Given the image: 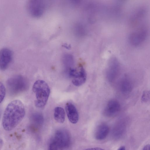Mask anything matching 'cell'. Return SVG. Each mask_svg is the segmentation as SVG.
Returning a JSON list of instances; mask_svg holds the SVG:
<instances>
[{
    "instance_id": "obj_9",
    "label": "cell",
    "mask_w": 150,
    "mask_h": 150,
    "mask_svg": "<svg viewBox=\"0 0 150 150\" xmlns=\"http://www.w3.org/2000/svg\"><path fill=\"white\" fill-rule=\"evenodd\" d=\"M119 69V64L115 59L110 62L108 68L106 75L107 79L110 82L113 81L117 76Z\"/></svg>"
},
{
    "instance_id": "obj_18",
    "label": "cell",
    "mask_w": 150,
    "mask_h": 150,
    "mask_svg": "<svg viewBox=\"0 0 150 150\" xmlns=\"http://www.w3.org/2000/svg\"><path fill=\"white\" fill-rule=\"evenodd\" d=\"M150 145L149 144H147L144 147L143 150H150Z\"/></svg>"
},
{
    "instance_id": "obj_3",
    "label": "cell",
    "mask_w": 150,
    "mask_h": 150,
    "mask_svg": "<svg viewBox=\"0 0 150 150\" xmlns=\"http://www.w3.org/2000/svg\"><path fill=\"white\" fill-rule=\"evenodd\" d=\"M7 87L9 94L15 96L25 91L28 88V83L23 76L17 75L9 78L6 82Z\"/></svg>"
},
{
    "instance_id": "obj_7",
    "label": "cell",
    "mask_w": 150,
    "mask_h": 150,
    "mask_svg": "<svg viewBox=\"0 0 150 150\" xmlns=\"http://www.w3.org/2000/svg\"><path fill=\"white\" fill-rule=\"evenodd\" d=\"M11 50L7 48H4L0 50V69H6L11 63L13 57Z\"/></svg>"
},
{
    "instance_id": "obj_6",
    "label": "cell",
    "mask_w": 150,
    "mask_h": 150,
    "mask_svg": "<svg viewBox=\"0 0 150 150\" xmlns=\"http://www.w3.org/2000/svg\"><path fill=\"white\" fill-rule=\"evenodd\" d=\"M27 8L30 14L34 17H38L42 14L45 6L44 4L39 1L30 0L27 3Z\"/></svg>"
},
{
    "instance_id": "obj_8",
    "label": "cell",
    "mask_w": 150,
    "mask_h": 150,
    "mask_svg": "<svg viewBox=\"0 0 150 150\" xmlns=\"http://www.w3.org/2000/svg\"><path fill=\"white\" fill-rule=\"evenodd\" d=\"M120 108V104L118 101L115 100H111L108 103L103 113L106 116L113 117L118 113Z\"/></svg>"
},
{
    "instance_id": "obj_19",
    "label": "cell",
    "mask_w": 150,
    "mask_h": 150,
    "mask_svg": "<svg viewBox=\"0 0 150 150\" xmlns=\"http://www.w3.org/2000/svg\"><path fill=\"white\" fill-rule=\"evenodd\" d=\"M117 150H125V147L124 146H121Z\"/></svg>"
},
{
    "instance_id": "obj_10",
    "label": "cell",
    "mask_w": 150,
    "mask_h": 150,
    "mask_svg": "<svg viewBox=\"0 0 150 150\" xmlns=\"http://www.w3.org/2000/svg\"><path fill=\"white\" fill-rule=\"evenodd\" d=\"M65 110L69 121L74 124L77 123L79 119V115L74 105L70 102L67 103L65 105Z\"/></svg>"
},
{
    "instance_id": "obj_12",
    "label": "cell",
    "mask_w": 150,
    "mask_h": 150,
    "mask_svg": "<svg viewBox=\"0 0 150 150\" xmlns=\"http://www.w3.org/2000/svg\"><path fill=\"white\" fill-rule=\"evenodd\" d=\"M54 118L58 122L63 123L65 119V112L63 108L60 107H56L54 111Z\"/></svg>"
},
{
    "instance_id": "obj_16",
    "label": "cell",
    "mask_w": 150,
    "mask_h": 150,
    "mask_svg": "<svg viewBox=\"0 0 150 150\" xmlns=\"http://www.w3.org/2000/svg\"><path fill=\"white\" fill-rule=\"evenodd\" d=\"M58 148L53 142L50 143L49 146V150H58Z\"/></svg>"
},
{
    "instance_id": "obj_1",
    "label": "cell",
    "mask_w": 150,
    "mask_h": 150,
    "mask_svg": "<svg viewBox=\"0 0 150 150\" xmlns=\"http://www.w3.org/2000/svg\"><path fill=\"white\" fill-rule=\"evenodd\" d=\"M25 113V106L19 100H16L7 106L4 113L2 125L4 130L11 131L22 121Z\"/></svg>"
},
{
    "instance_id": "obj_5",
    "label": "cell",
    "mask_w": 150,
    "mask_h": 150,
    "mask_svg": "<svg viewBox=\"0 0 150 150\" xmlns=\"http://www.w3.org/2000/svg\"><path fill=\"white\" fill-rule=\"evenodd\" d=\"M69 74L72 78V83L76 86H80L86 81V74L82 66H80L76 68H70Z\"/></svg>"
},
{
    "instance_id": "obj_17",
    "label": "cell",
    "mask_w": 150,
    "mask_h": 150,
    "mask_svg": "<svg viewBox=\"0 0 150 150\" xmlns=\"http://www.w3.org/2000/svg\"><path fill=\"white\" fill-rule=\"evenodd\" d=\"M83 150H105L99 147H95L85 149Z\"/></svg>"
},
{
    "instance_id": "obj_4",
    "label": "cell",
    "mask_w": 150,
    "mask_h": 150,
    "mask_svg": "<svg viewBox=\"0 0 150 150\" xmlns=\"http://www.w3.org/2000/svg\"><path fill=\"white\" fill-rule=\"evenodd\" d=\"M71 136L67 130L61 129L55 132L53 141L58 149L64 150L69 147L71 143Z\"/></svg>"
},
{
    "instance_id": "obj_11",
    "label": "cell",
    "mask_w": 150,
    "mask_h": 150,
    "mask_svg": "<svg viewBox=\"0 0 150 150\" xmlns=\"http://www.w3.org/2000/svg\"><path fill=\"white\" fill-rule=\"evenodd\" d=\"M109 127L107 124L102 123L99 125L95 131V138L98 140H101L105 139L109 133Z\"/></svg>"
},
{
    "instance_id": "obj_2",
    "label": "cell",
    "mask_w": 150,
    "mask_h": 150,
    "mask_svg": "<svg viewBox=\"0 0 150 150\" xmlns=\"http://www.w3.org/2000/svg\"><path fill=\"white\" fill-rule=\"evenodd\" d=\"M32 90L35 94L36 100L35 106L38 108L44 107L46 104L50 93V89L45 81L38 80L34 83Z\"/></svg>"
},
{
    "instance_id": "obj_14",
    "label": "cell",
    "mask_w": 150,
    "mask_h": 150,
    "mask_svg": "<svg viewBox=\"0 0 150 150\" xmlns=\"http://www.w3.org/2000/svg\"><path fill=\"white\" fill-rule=\"evenodd\" d=\"M6 93V89L4 84L0 81V103L4 100Z\"/></svg>"
},
{
    "instance_id": "obj_13",
    "label": "cell",
    "mask_w": 150,
    "mask_h": 150,
    "mask_svg": "<svg viewBox=\"0 0 150 150\" xmlns=\"http://www.w3.org/2000/svg\"><path fill=\"white\" fill-rule=\"evenodd\" d=\"M132 84L128 79L125 78L122 80L120 84V88L121 92L124 93L130 92L132 88Z\"/></svg>"
},
{
    "instance_id": "obj_20",
    "label": "cell",
    "mask_w": 150,
    "mask_h": 150,
    "mask_svg": "<svg viewBox=\"0 0 150 150\" xmlns=\"http://www.w3.org/2000/svg\"><path fill=\"white\" fill-rule=\"evenodd\" d=\"M1 115V111L0 110V118Z\"/></svg>"
},
{
    "instance_id": "obj_15",
    "label": "cell",
    "mask_w": 150,
    "mask_h": 150,
    "mask_svg": "<svg viewBox=\"0 0 150 150\" xmlns=\"http://www.w3.org/2000/svg\"><path fill=\"white\" fill-rule=\"evenodd\" d=\"M149 99V93L148 91H145L143 94L142 100L144 102H146Z\"/></svg>"
}]
</instances>
